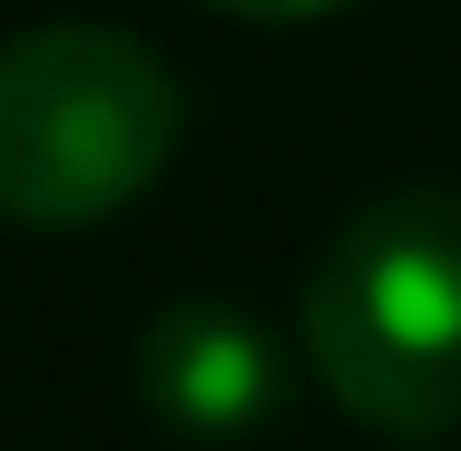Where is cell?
Here are the masks:
<instances>
[{"label": "cell", "instance_id": "obj_4", "mask_svg": "<svg viewBox=\"0 0 461 451\" xmlns=\"http://www.w3.org/2000/svg\"><path fill=\"white\" fill-rule=\"evenodd\" d=\"M226 20H314V10H344V0H206Z\"/></svg>", "mask_w": 461, "mask_h": 451}, {"label": "cell", "instance_id": "obj_1", "mask_svg": "<svg viewBox=\"0 0 461 451\" xmlns=\"http://www.w3.org/2000/svg\"><path fill=\"white\" fill-rule=\"evenodd\" d=\"M304 363L373 432L461 422V186H393L304 275Z\"/></svg>", "mask_w": 461, "mask_h": 451}, {"label": "cell", "instance_id": "obj_2", "mask_svg": "<svg viewBox=\"0 0 461 451\" xmlns=\"http://www.w3.org/2000/svg\"><path fill=\"white\" fill-rule=\"evenodd\" d=\"M186 138L177 69L108 20H50L0 50V216L69 236L128 216Z\"/></svg>", "mask_w": 461, "mask_h": 451}, {"label": "cell", "instance_id": "obj_3", "mask_svg": "<svg viewBox=\"0 0 461 451\" xmlns=\"http://www.w3.org/2000/svg\"><path fill=\"white\" fill-rule=\"evenodd\" d=\"M138 402L148 422H167L177 442H256L285 412V344L266 314H246L236 294H177L148 314L138 334Z\"/></svg>", "mask_w": 461, "mask_h": 451}]
</instances>
